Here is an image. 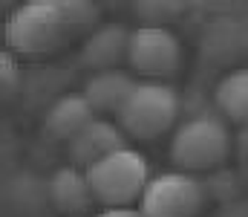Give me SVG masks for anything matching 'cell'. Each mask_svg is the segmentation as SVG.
I'll return each instance as SVG.
<instances>
[{
  "label": "cell",
  "mask_w": 248,
  "mask_h": 217,
  "mask_svg": "<svg viewBox=\"0 0 248 217\" xmlns=\"http://www.w3.org/2000/svg\"><path fill=\"white\" fill-rule=\"evenodd\" d=\"M87 180L93 188V197L104 209H130L136 200H141L147 183H150V165L141 150L122 148L110 153L107 159L87 168Z\"/></svg>",
  "instance_id": "obj_4"
},
{
  "label": "cell",
  "mask_w": 248,
  "mask_h": 217,
  "mask_svg": "<svg viewBox=\"0 0 248 217\" xmlns=\"http://www.w3.org/2000/svg\"><path fill=\"white\" fill-rule=\"evenodd\" d=\"M0 81H3V99H15V93L20 90L23 84V72H20V64L15 58V52H3L0 55Z\"/></svg>",
  "instance_id": "obj_13"
},
{
  "label": "cell",
  "mask_w": 248,
  "mask_h": 217,
  "mask_svg": "<svg viewBox=\"0 0 248 217\" xmlns=\"http://www.w3.org/2000/svg\"><path fill=\"white\" fill-rule=\"evenodd\" d=\"M130 50V32L119 23H101L93 29L81 47V64L93 72L119 70V61L127 58Z\"/></svg>",
  "instance_id": "obj_10"
},
{
  "label": "cell",
  "mask_w": 248,
  "mask_h": 217,
  "mask_svg": "<svg viewBox=\"0 0 248 217\" xmlns=\"http://www.w3.org/2000/svg\"><path fill=\"white\" fill-rule=\"evenodd\" d=\"M246 180H248V165H246Z\"/></svg>",
  "instance_id": "obj_16"
},
{
  "label": "cell",
  "mask_w": 248,
  "mask_h": 217,
  "mask_svg": "<svg viewBox=\"0 0 248 217\" xmlns=\"http://www.w3.org/2000/svg\"><path fill=\"white\" fill-rule=\"evenodd\" d=\"M208 200L211 194L196 174L165 171L147 183L139 212L144 217H202Z\"/></svg>",
  "instance_id": "obj_5"
},
{
  "label": "cell",
  "mask_w": 248,
  "mask_h": 217,
  "mask_svg": "<svg viewBox=\"0 0 248 217\" xmlns=\"http://www.w3.org/2000/svg\"><path fill=\"white\" fill-rule=\"evenodd\" d=\"M179 93L165 84V81H147L141 78L136 84V90L130 93V99L124 101L119 110L116 122L124 131V136L139 139V142H150L165 136L176 119H179Z\"/></svg>",
  "instance_id": "obj_3"
},
{
  "label": "cell",
  "mask_w": 248,
  "mask_h": 217,
  "mask_svg": "<svg viewBox=\"0 0 248 217\" xmlns=\"http://www.w3.org/2000/svg\"><path fill=\"white\" fill-rule=\"evenodd\" d=\"M136 78L124 70H104V72H93L84 84V99L90 101V107L98 113H116L124 107V101L130 99V93L136 90Z\"/></svg>",
  "instance_id": "obj_11"
},
{
  "label": "cell",
  "mask_w": 248,
  "mask_h": 217,
  "mask_svg": "<svg viewBox=\"0 0 248 217\" xmlns=\"http://www.w3.org/2000/svg\"><path fill=\"white\" fill-rule=\"evenodd\" d=\"M127 61L147 81H162L182 67V44L165 23H144L130 32Z\"/></svg>",
  "instance_id": "obj_6"
},
{
  "label": "cell",
  "mask_w": 248,
  "mask_h": 217,
  "mask_svg": "<svg viewBox=\"0 0 248 217\" xmlns=\"http://www.w3.org/2000/svg\"><path fill=\"white\" fill-rule=\"evenodd\" d=\"M234 150V139L228 131V122L211 110L193 113L179 128L173 131L170 139V162L176 171L199 174V171H217L228 162Z\"/></svg>",
  "instance_id": "obj_2"
},
{
  "label": "cell",
  "mask_w": 248,
  "mask_h": 217,
  "mask_svg": "<svg viewBox=\"0 0 248 217\" xmlns=\"http://www.w3.org/2000/svg\"><path fill=\"white\" fill-rule=\"evenodd\" d=\"M95 116V110L90 107V101L84 99V93H63L58 96L44 116V134L55 142H72Z\"/></svg>",
  "instance_id": "obj_9"
},
{
  "label": "cell",
  "mask_w": 248,
  "mask_h": 217,
  "mask_svg": "<svg viewBox=\"0 0 248 217\" xmlns=\"http://www.w3.org/2000/svg\"><path fill=\"white\" fill-rule=\"evenodd\" d=\"M234 148H237V156L243 159V165H248V125L240 128V134L234 139Z\"/></svg>",
  "instance_id": "obj_14"
},
{
  "label": "cell",
  "mask_w": 248,
  "mask_h": 217,
  "mask_svg": "<svg viewBox=\"0 0 248 217\" xmlns=\"http://www.w3.org/2000/svg\"><path fill=\"white\" fill-rule=\"evenodd\" d=\"M98 6L87 0H32L17 6L6 26V47L15 55H52L75 35L98 29Z\"/></svg>",
  "instance_id": "obj_1"
},
{
  "label": "cell",
  "mask_w": 248,
  "mask_h": 217,
  "mask_svg": "<svg viewBox=\"0 0 248 217\" xmlns=\"http://www.w3.org/2000/svg\"><path fill=\"white\" fill-rule=\"evenodd\" d=\"M124 131L119 128V122H110V119H93L72 142L66 145V153H69V165L87 171L93 168L95 162L107 159L110 153L127 148L124 142Z\"/></svg>",
  "instance_id": "obj_7"
},
{
  "label": "cell",
  "mask_w": 248,
  "mask_h": 217,
  "mask_svg": "<svg viewBox=\"0 0 248 217\" xmlns=\"http://www.w3.org/2000/svg\"><path fill=\"white\" fill-rule=\"evenodd\" d=\"M93 217H144L139 209H104V212H95Z\"/></svg>",
  "instance_id": "obj_15"
},
{
  "label": "cell",
  "mask_w": 248,
  "mask_h": 217,
  "mask_svg": "<svg viewBox=\"0 0 248 217\" xmlns=\"http://www.w3.org/2000/svg\"><path fill=\"white\" fill-rule=\"evenodd\" d=\"M217 110L225 122H234L240 128L248 125V67L225 72L214 90Z\"/></svg>",
  "instance_id": "obj_12"
},
{
  "label": "cell",
  "mask_w": 248,
  "mask_h": 217,
  "mask_svg": "<svg viewBox=\"0 0 248 217\" xmlns=\"http://www.w3.org/2000/svg\"><path fill=\"white\" fill-rule=\"evenodd\" d=\"M46 200L63 217H93V209H95V197H93L87 171H81L75 165H61L49 177Z\"/></svg>",
  "instance_id": "obj_8"
}]
</instances>
